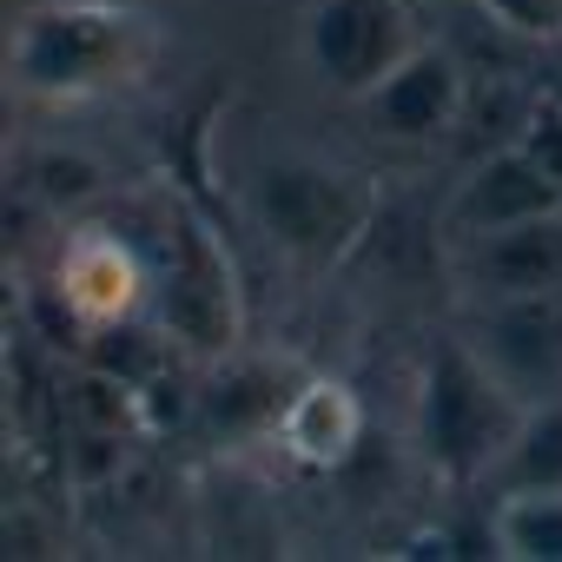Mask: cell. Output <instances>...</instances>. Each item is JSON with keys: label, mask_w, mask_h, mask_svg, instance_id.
<instances>
[{"label": "cell", "mask_w": 562, "mask_h": 562, "mask_svg": "<svg viewBox=\"0 0 562 562\" xmlns=\"http://www.w3.org/2000/svg\"><path fill=\"white\" fill-rule=\"evenodd\" d=\"M496 490H562V397L549 404H529L509 450L496 457L490 470Z\"/></svg>", "instance_id": "7c38bea8"}, {"label": "cell", "mask_w": 562, "mask_h": 562, "mask_svg": "<svg viewBox=\"0 0 562 562\" xmlns=\"http://www.w3.org/2000/svg\"><path fill=\"white\" fill-rule=\"evenodd\" d=\"M251 218L299 265H345L378 218V186L318 153H278L251 172Z\"/></svg>", "instance_id": "3957f363"}, {"label": "cell", "mask_w": 562, "mask_h": 562, "mask_svg": "<svg viewBox=\"0 0 562 562\" xmlns=\"http://www.w3.org/2000/svg\"><path fill=\"white\" fill-rule=\"evenodd\" d=\"M516 146L555 179V192H562V100H536L529 113H522V126H516Z\"/></svg>", "instance_id": "5bb4252c"}, {"label": "cell", "mask_w": 562, "mask_h": 562, "mask_svg": "<svg viewBox=\"0 0 562 562\" xmlns=\"http://www.w3.org/2000/svg\"><path fill=\"white\" fill-rule=\"evenodd\" d=\"M285 404H292V397H278V378H271L265 364L225 371V384L212 391V417H218L225 430H251V424H271V430H278Z\"/></svg>", "instance_id": "4fadbf2b"}, {"label": "cell", "mask_w": 562, "mask_h": 562, "mask_svg": "<svg viewBox=\"0 0 562 562\" xmlns=\"http://www.w3.org/2000/svg\"><path fill=\"white\" fill-rule=\"evenodd\" d=\"M153 60V27L133 8H100V0H54V8L21 14L8 41V67L41 100H87L133 87Z\"/></svg>", "instance_id": "7a4b0ae2"}, {"label": "cell", "mask_w": 562, "mask_h": 562, "mask_svg": "<svg viewBox=\"0 0 562 562\" xmlns=\"http://www.w3.org/2000/svg\"><path fill=\"white\" fill-rule=\"evenodd\" d=\"M166 232H172V265H166V278H159V325H166L179 345L218 358V351H232V338H238V285H232V265H225L218 238H212L199 218L172 212Z\"/></svg>", "instance_id": "5b68a950"}, {"label": "cell", "mask_w": 562, "mask_h": 562, "mask_svg": "<svg viewBox=\"0 0 562 562\" xmlns=\"http://www.w3.org/2000/svg\"><path fill=\"white\" fill-rule=\"evenodd\" d=\"M522 411L529 397L490 364V351L443 338L424 358V384H417V450L443 483H490Z\"/></svg>", "instance_id": "6da1fadb"}, {"label": "cell", "mask_w": 562, "mask_h": 562, "mask_svg": "<svg viewBox=\"0 0 562 562\" xmlns=\"http://www.w3.org/2000/svg\"><path fill=\"white\" fill-rule=\"evenodd\" d=\"M463 67H457V54L450 47H430V41H417L358 106H364V120H371V133H384V139H404V146H424V139H443L450 126H457V113H463Z\"/></svg>", "instance_id": "52a82bcc"}, {"label": "cell", "mask_w": 562, "mask_h": 562, "mask_svg": "<svg viewBox=\"0 0 562 562\" xmlns=\"http://www.w3.org/2000/svg\"><path fill=\"white\" fill-rule=\"evenodd\" d=\"M555 205H562L555 179L509 139V146H496L490 159L470 166V179L457 186L443 225H450V238L463 245V238H476V232H496V225H516V218H536V212H555Z\"/></svg>", "instance_id": "9c48e42d"}, {"label": "cell", "mask_w": 562, "mask_h": 562, "mask_svg": "<svg viewBox=\"0 0 562 562\" xmlns=\"http://www.w3.org/2000/svg\"><path fill=\"white\" fill-rule=\"evenodd\" d=\"M490 536L509 562H562V490H503Z\"/></svg>", "instance_id": "8fae6325"}, {"label": "cell", "mask_w": 562, "mask_h": 562, "mask_svg": "<svg viewBox=\"0 0 562 562\" xmlns=\"http://www.w3.org/2000/svg\"><path fill=\"white\" fill-rule=\"evenodd\" d=\"M34 179H41V192L47 199H87V192H100V166L93 159H80V153H47L41 166H34Z\"/></svg>", "instance_id": "2e32d148"}, {"label": "cell", "mask_w": 562, "mask_h": 562, "mask_svg": "<svg viewBox=\"0 0 562 562\" xmlns=\"http://www.w3.org/2000/svg\"><path fill=\"white\" fill-rule=\"evenodd\" d=\"M411 47H417V27L404 0H318L305 21L312 74L345 100H364Z\"/></svg>", "instance_id": "277c9868"}, {"label": "cell", "mask_w": 562, "mask_h": 562, "mask_svg": "<svg viewBox=\"0 0 562 562\" xmlns=\"http://www.w3.org/2000/svg\"><path fill=\"white\" fill-rule=\"evenodd\" d=\"M364 437V404L345 378H305L278 417V443L305 470H345Z\"/></svg>", "instance_id": "30bf717a"}, {"label": "cell", "mask_w": 562, "mask_h": 562, "mask_svg": "<svg viewBox=\"0 0 562 562\" xmlns=\"http://www.w3.org/2000/svg\"><path fill=\"white\" fill-rule=\"evenodd\" d=\"M457 271L463 285L490 305H516V299H562V205L476 232L457 245Z\"/></svg>", "instance_id": "8992f818"}, {"label": "cell", "mask_w": 562, "mask_h": 562, "mask_svg": "<svg viewBox=\"0 0 562 562\" xmlns=\"http://www.w3.org/2000/svg\"><path fill=\"white\" fill-rule=\"evenodd\" d=\"M483 14H490L503 34L555 41V47H562V0H483Z\"/></svg>", "instance_id": "9a60e30c"}, {"label": "cell", "mask_w": 562, "mask_h": 562, "mask_svg": "<svg viewBox=\"0 0 562 562\" xmlns=\"http://www.w3.org/2000/svg\"><path fill=\"white\" fill-rule=\"evenodd\" d=\"M54 285H60L67 312H74L80 325H93V331L126 325V318L146 305V292H153L139 251H133L126 238H113V232H80V238H67Z\"/></svg>", "instance_id": "ba28073f"}]
</instances>
